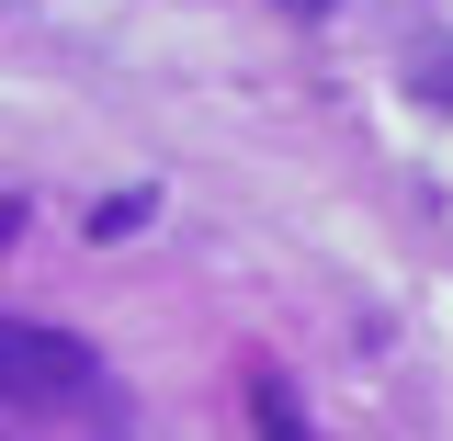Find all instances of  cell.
<instances>
[{
  "label": "cell",
  "mask_w": 453,
  "mask_h": 441,
  "mask_svg": "<svg viewBox=\"0 0 453 441\" xmlns=\"http://www.w3.org/2000/svg\"><path fill=\"white\" fill-rule=\"evenodd\" d=\"M125 226H148V193H113L103 216H91V238H125Z\"/></svg>",
  "instance_id": "obj_2"
},
{
  "label": "cell",
  "mask_w": 453,
  "mask_h": 441,
  "mask_svg": "<svg viewBox=\"0 0 453 441\" xmlns=\"http://www.w3.org/2000/svg\"><path fill=\"white\" fill-rule=\"evenodd\" d=\"M295 11H329V0H295Z\"/></svg>",
  "instance_id": "obj_4"
},
{
  "label": "cell",
  "mask_w": 453,
  "mask_h": 441,
  "mask_svg": "<svg viewBox=\"0 0 453 441\" xmlns=\"http://www.w3.org/2000/svg\"><path fill=\"white\" fill-rule=\"evenodd\" d=\"M419 91H431V103H453V46H431V68H419Z\"/></svg>",
  "instance_id": "obj_3"
},
{
  "label": "cell",
  "mask_w": 453,
  "mask_h": 441,
  "mask_svg": "<svg viewBox=\"0 0 453 441\" xmlns=\"http://www.w3.org/2000/svg\"><path fill=\"white\" fill-rule=\"evenodd\" d=\"M80 396H103L91 339L46 329V317H0V407H80Z\"/></svg>",
  "instance_id": "obj_1"
}]
</instances>
